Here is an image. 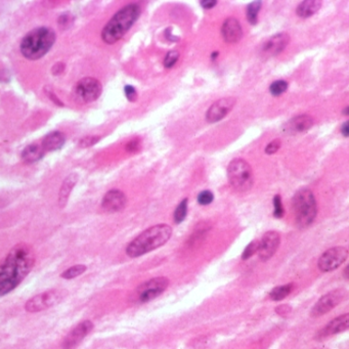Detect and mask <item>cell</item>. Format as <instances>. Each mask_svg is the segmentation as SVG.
<instances>
[{
    "label": "cell",
    "instance_id": "1",
    "mask_svg": "<svg viewBox=\"0 0 349 349\" xmlns=\"http://www.w3.org/2000/svg\"><path fill=\"white\" fill-rule=\"evenodd\" d=\"M35 253L27 244H18L0 263V297L15 290L35 264Z\"/></svg>",
    "mask_w": 349,
    "mask_h": 349
},
{
    "label": "cell",
    "instance_id": "2",
    "mask_svg": "<svg viewBox=\"0 0 349 349\" xmlns=\"http://www.w3.org/2000/svg\"><path fill=\"white\" fill-rule=\"evenodd\" d=\"M142 9L137 4H129L118 11L101 31V39L107 44L118 42L141 16Z\"/></svg>",
    "mask_w": 349,
    "mask_h": 349
},
{
    "label": "cell",
    "instance_id": "3",
    "mask_svg": "<svg viewBox=\"0 0 349 349\" xmlns=\"http://www.w3.org/2000/svg\"><path fill=\"white\" fill-rule=\"evenodd\" d=\"M172 236V228L167 224H157L136 237L126 248L128 256H143L165 245Z\"/></svg>",
    "mask_w": 349,
    "mask_h": 349
},
{
    "label": "cell",
    "instance_id": "4",
    "mask_svg": "<svg viewBox=\"0 0 349 349\" xmlns=\"http://www.w3.org/2000/svg\"><path fill=\"white\" fill-rule=\"evenodd\" d=\"M55 42V33L47 27H39L30 31L21 42L22 54L31 61L43 57Z\"/></svg>",
    "mask_w": 349,
    "mask_h": 349
},
{
    "label": "cell",
    "instance_id": "5",
    "mask_svg": "<svg viewBox=\"0 0 349 349\" xmlns=\"http://www.w3.org/2000/svg\"><path fill=\"white\" fill-rule=\"evenodd\" d=\"M293 208L296 223L300 228H305L315 221L318 214V206L310 190L302 189L295 194Z\"/></svg>",
    "mask_w": 349,
    "mask_h": 349
},
{
    "label": "cell",
    "instance_id": "6",
    "mask_svg": "<svg viewBox=\"0 0 349 349\" xmlns=\"http://www.w3.org/2000/svg\"><path fill=\"white\" fill-rule=\"evenodd\" d=\"M227 177L230 186L238 192L245 193L252 189L254 184L251 166L243 159L232 160L227 167Z\"/></svg>",
    "mask_w": 349,
    "mask_h": 349
},
{
    "label": "cell",
    "instance_id": "7",
    "mask_svg": "<svg viewBox=\"0 0 349 349\" xmlns=\"http://www.w3.org/2000/svg\"><path fill=\"white\" fill-rule=\"evenodd\" d=\"M169 281L166 277H155L137 287L135 298L138 302L146 303L160 296L168 287Z\"/></svg>",
    "mask_w": 349,
    "mask_h": 349
},
{
    "label": "cell",
    "instance_id": "8",
    "mask_svg": "<svg viewBox=\"0 0 349 349\" xmlns=\"http://www.w3.org/2000/svg\"><path fill=\"white\" fill-rule=\"evenodd\" d=\"M63 297L61 291L48 290L30 298L25 304V309L28 312L43 311L60 303Z\"/></svg>",
    "mask_w": 349,
    "mask_h": 349
},
{
    "label": "cell",
    "instance_id": "9",
    "mask_svg": "<svg viewBox=\"0 0 349 349\" xmlns=\"http://www.w3.org/2000/svg\"><path fill=\"white\" fill-rule=\"evenodd\" d=\"M101 83L91 77L81 79L75 87V95L82 102H92L101 94Z\"/></svg>",
    "mask_w": 349,
    "mask_h": 349
},
{
    "label": "cell",
    "instance_id": "10",
    "mask_svg": "<svg viewBox=\"0 0 349 349\" xmlns=\"http://www.w3.org/2000/svg\"><path fill=\"white\" fill-rule=\"evenodd\" d=\"M348 256V251L345 247H334L326 251L319 260V267L324 272H329L337 269Z\"/></svg>",
    "mask_w": 349,
    "mask_h": 349
},
{
    "label": "cell",
    "instance_id": "11",
    "mask_svg": "<svg viewBox=\"0 0 349 349\" xmlns=\"http://www.w3.org/2000/svg\"><path fill=\"white\" fill-rule=\"evenodd\" d=\"M345 296H346V292L341 289L334 290L326 294L317 302L315 306H313L311 310V316L317 318V317L326 315L327 312H329L334 307H336L345 298Z\"/></svg>",
    "mask_w": 349,
    "mask_h": 349
},
{
    "label": "cell",
    "instance_id": "12",
    "mask_svg": "<svg viewBox=\"0 0 349 349\" xmlns=\"http://www.w3.org/2000/svg\"><path fill=\"white\" fill-rule=\"evenodd\" d=\"M236 99L234 97H223L212 103L206 113V120L209 123H215L222 120L235 107Z\"/></svg>",
    "mask_w": 349,
    "mask_h": 349
},
{
    "label": "cell",
    "instance_id": "13",
    "mask_svg": "<svg viewBox=\"0 0 349 349\" xmlns=\"http://www.w3.org/2000/svg\"><path fill=\"white\" fill-rule=\"evenodd\" d=\"M281 238L276 231L270 230L263 235L262 239L258 242V250L257 253L259 258L262 261L270 259L276 252L278 246H280Z\"/></svg>",
    "mask_w": 349,
    "mask_h": 349
},
{
    "label": "cell",
    "instance_id": "14",
    "mask_svg": "<svg viewBox=\"0 0 349 349\" xmlns=\"http://www.w3.org/2000/svg\"><path fill=\"white\" fill-rule=\"evenodd\" d=\"M92 329L93 324L88 320L79 323L66 336L63 342V349H75L82 342V340L92 331Z\"/></svg>",
    "mask_w": 349,
    "mask_h": 349
},
{
    "label": "cell",
    "instance_id": "15",
    "mask_svg": "<svg viewBox=\"0 0 349 349\" xmlns=\"http://www.w3.org/2000/svg\"><path fill=\"white\" fill-rule=\"evenodd\" d=\"M290 41V36L287 33H278L267 39L261 47V54L266 57L277 55L281 53Z\"/></svg>",
    "mask_w": 349,
    "mask_h": 349
},
{
    "label": "cell",
    "instance_id": "16",
    "mask_svg": "<svg viewBox=\"0 0 349 349\" xmlns=\"http://www.w3.org/2000/svg\"><path fill=\"white\" fill-rule=\"evenodd\" d=\"M127 203L126 196L119 190H111L104 195L101 207L107 212H118L123 210Z\"/></svg>",
    "mask_w": 349,
    "mask_h": 349
},
{
    "label": "cell",
    "instance_id": "17",
    "mask_svg": "<svg viewBox=\"0 0 349 349\" xmlns=\"http://www.w3.org/2000/svg\"><path fill=\"white\" fill-rule=\"evenodd\" d=\"M222 38L227 43H237L243 36V30L240 22L236 18L226 19L221 27Z\"/></svg>",
    "mask_w": 349,
    "mask_h": 349
},
{
    "label": "cell",
    "instance_id": "18",
    "mask_svg": "<svg viewBox=\"0 0 349 349\" xmlns=\"http://www.w3.org/2000/svg\"><path fill=\"white\" fill-rule=\"evenodd\" d=\"M349 326V315L345 313L343 316H340L336 318L335 320L331 321L319 334L320 338H327L332 335H336L338 333L344 332L348 329Z\"/></svg>",
    "mask_w": 349,
    "mask_h": 349
},
{
    "label": "cell",
    "instance_id": "19",
    "mask_svg": "<svg viewBox=\"0 0 349 349\" xmlns=\"http://www.w3.org/2000/svg\"><path fill=\"white\" fill-rule=\"evenodd\" d=\"M313 125V119L309 115H300L291 119L286 125L284 130L287 133H301L309 130Z\"/></svg>",
    "mask_w": 349,
    "mask_h": 349
},
{
    "label": "cell",
    "instance_id": "20",
    "mask_svg": "<svg viewBox=\"0 0 349 349\" xmlns=\"http://www.w3.org/2000/svg\"><path fill=\"white\" fill-rule=\"evenodd\" d=\"M66 142V135L61 131H52L48 133L42 141V149L44 152H53L63 148Z\"/></svg>",
    "mask_w": 349,
    "mask_h": 349
},
{
    "label": "cell",
    "instance_id": "21",
    "mask_svg": "<svg viewBox=\"0 0 349 349\" xmlns=\"http://www.w3.org/2000/svg\"><path fill=\"white\" fill-rule=\"evenodd\" d=\"M78 182V176L76 173H72L64 181L62 188L60 190V195H59V205L61 208H64L68 202V199L71 194L73 188L76 186Z\"/></svg>",
    "mask_w": 349,
    "mask_h": 349
},
{
    "label": "cell",
    "instance_id": "22",
    "mask_svg": "<svg viewBox=\"0 0 349 349\" xmlns=\"http://www.w3.org/2000/svg\"><path fill=\"white\" fill-rule=\"evenodd\" d=\"M322 7V3L319 0H306L302 2L296 9V14L299 18L307 19L315 15Z\"/></svg>",
    "mask_w": 349,
    "mask_h": 349
},
{
    "label": "cell",
    "instance_id": "23",
    "mask_svg": "<svg viewBox=\"0 0 349 349\" xmlns=\"http://www.w3.org/2000/svg\"><path fill=\"white\" fill-rule=\"evenodd\" d=\"M44 156V150L39 145H29L22 152V159L25 163L38 162Z\"/></svg>",
    "mask_w": 349,
    "mask_h": 349
},
{
    "label": "cell",
    "instance_id": "24",
    "mask_svg": "<svg viewBox=\"0 0 349 349\" xmlns=\"http://www.w3.org/2000/svg\"><path fill=\"white\" fill-rule=\"evenodd\" d=\"M262 3L261 2H253L247 7L246 11V17L251 25H256L258 21V13L261 9Z\"/></svg>",
    "mask_w": 349,
    "mask_h": 349
},
{
    "label": "cell",
    "instance_id": "25",
    "mask_svg": "<svg viewBox=\"0 0 349 349\" xmlns=\"http://www.w3.org/2000/svg\"><path fill=\"white\" fill-rule=\"evenodd\" d=\"M292 288L293 286L291 284L289 285H285V286H280V287H276L274 288L270 294H269V297L274 300V301H280V300H283L284 298H286L291 292H292Z\"/></svg>",
    "mask_w": 349,
    "mask_h": 349
},
{
    "label": "cell",
    "instance_id": "26",
    "mask_svg": "<svg viewBox=\"0 0 349 349\" xmlns=\"http://www.w3.org/2000/svg\"><path fill=\"white\" fill-rule=\"evenodd\" d=\"M85 271H86V266L85 265H83V264L74 265L72 267L68 268L67 270H65L62 273V277L66 278V280H72V278H75V277L81 275Z\"/></svg>",
    "mask_w": 349,
    "mask_h": 349
},
{
    "label": "cell",
    "instance_id": "27",
    "mask_svg": "<svg viewBox=\"0 0 349 349\" xmlns=\"http://www.w3.org/2000/svg\"><path fill=\"white\" fill-rule=\"evenodd\" d=\"M188 214V199L183 200L174 211V221L176 223H182Z\"/></svg>",
    "mask_w": 349,
    "mask_h": 349
},
{
    "label": "cell",
    "instance_id": "28",
    "mask_svg": "<svg viewBox=\"0 0 349 349\" xmlns=\"http://www.w3.org/2000/svg\"><path fill=\"white\" fill-rule=\"evenodd\" d=\"M288 89V82L285 80H276L269 86V91L272 95L278 96Z\"/></svg>",
    "mask_w": 349,
    "mask_h": 349
},
{
    "label": "cell",
    "instance_id": "29",
    "mask_svg": "<svg viewBox=\"0 0 349 349\" xmlns=\"http://www.w3.org/2000/svg\"><path fill=\"white\" fill-rule=\"evenodd\" d=\"M285 211H284V207L282 204V199L280 195H276L273 198V216L275 218H281L283 217Z\"/></svg>",
    "mask_w": 349,
    "mask_h": 349
},
{
    "label": "cell",
    "instance_id": "30",
    "mask_svg": "<svg viewBox=\"0 0 349 349\" xmlns=\"http://www.w3.org/2000/svg\"><path fill=\"white\" fill-rule=\"evenodd\" d=\"M180 59V52L178 50H171L169 51L165 59H164V67L166 69H170L172 68L174 65L177 64V62Z\"/></svg>",
    "mask_w": 349,
    "mask_h": 349
},
{
    "label": "cell",
    "instance_id": "31",
    "mask_svg": "<svg viewBox=\"0 0 349 349\" xmlns=\"http://www.w3.org/2000/svg\"><path fill=\"white\" fill-rule=\"evenodd\" d=\"M213 199H214V196L210 191H203L198 196V202L200 205H203V206L211 204Z\"/></svg>",
    "mask_w": 349,
    "mask_h": 349
},
{
    "label": "cell",
    "instance_id": "32",
    "mask_svg": "<svg viewBox=\"0 0 349 349\" xmlns=\"http://www.w3.org/2000/svg\"><path fill=\"white\" fill-rule=\"evenodd\" d=\"M73 16L71 15V14H70V13H65V14H63L60 18H59V20H57V24L60 25V27L61 28H63V29H68L70 26H71L72 24H73Z\"/></svg>",
    "mask_w": 349,
    "mask_h": 349
},
{
    "label": "cell",
    "instance_id": "33",
    "mask_svg": "<svg viewBox=\"0 0 349 349\" xmlns=\"http://www.w3.org/2000/svg\"><path fill=\"white\" fill-rule=\"evenodd\" d=\"M257 250H258V241H254V242H252L251 244H249V245L247 246V248L245 249V251H244V253H243L242 258L243 259L250 258L252 255L257 253Z\"/></svg>",
    "mask_w": 349,
    "mask_h": 349
},
{
    "label": "cell",
    "instance_id": "34",
    "mask_svg": "<svg viewBox=\"0 0 349 349\" xmlns=\"http://www.w3.org/2000/svg\"><path fill=\"white\" fill-rule=\"evenodd\" d=\"M98 141H99V136H97V135L86 136V137L82 138L81 141L79 142V146L81 148H89V147L94 146Z\"/></svg>",
    "mask_w": 349,
    "mask_h": 349
},
{
    "label": "cell",
    "instance_id": "35",
    "mask_svg": "<svg viewBox=\"0 0 349 349\" xmlns=\"http://www.w3.org/2000/svg\"><path fill=\"white\" fill-rule=\"evenodd\" d=\"M281 148V141L280 139H274V141H272L271 143H269L266 148H265V153L267 155H272V154H275L278 149Z\"/></svg>",
    "mask_w": 349,
    "mask_h": 349
},
{
    "label": "cell",
    "instance_id": "36",
    "mask_svg": "<svg viewBox=\"0 0 349 349\" xmlns=\"http://www.w3.org/2000/svg\"><path fill=\"white\" fill-rule=\"evenodd\" d=\"M124 93L129 101H135L137 98V91L132 85H126L124 87Z\"/></svg>",
    "mask_w": 349,
    "mask_h": 349
},
{
    "label": "cell",
    "instance_id": "37",
    "mask_svg": "<svg viewBox=\"0 0 349 349\" xmlns=\"http://www.w3.org/2000/svg\"><path fill=\"white\" fill-rule=\"evenodd\" d=\"M139 148H141V142L137 138L132 139L126 145V151L129 153H135L139 150Z\"/></svg>",
    "mask_w": 349,
    "mask_h": 349
},
{
    "label": "cell",
    "instance_id": "38",
    "mask_svg": "<svg viewBox=\"0 0 349 349\" xmlns=\"http://www.w3.org/2000/svg\"><path fill=\"white\" fill-rule=\"evenodd\" d=\"M64 70H65V65H64L63 63H56V64L52 67V69H51V73H52L53 75L57 76V75H60V74L63 73Z\"/></svg>",
    "mask_w": 349,
    "mask_h": 349
},
{
    "label": "cell",
    "instance_id": "39",
    "mask_svg": "<svg viewBox=\"0 0 349 349\" xmlns=\"http://www.w3.org/2000/svg\"><path fill=\"white\" fill-rule=\"evenodd\" d=\"M200 5L203 9L209 10L214 8L217 5V2L216 0H210V2H209V0H202V2H200Z\"/></svg>",
    "mask_w": 349,
    "mask_h": 349
},
{
    "label": "cell",
    "instance_id": "40",
    "mask_svg": "<svg viewBox=\"0 0 349 349\" xmlns=\"http://www.w3.org/2000/svg\"><path fill=\"white\" fill-rule=\"evenodd\" d=\"M46 93H47V96L56 104V106H61V107H63L64 106V104H63V102L56 97V95L51 91V90H49V91H46Z\"/></svg>",
    "mask_w": 349,
    "mask_h": 349
},
{
    "label": "cell",
    "instance_id": "41",
    "mask_svg": "<svg viewBox=\"0 0 349 349\" xmlns=\"http://www.w3.org/2000/svg\"><path fill=\"white\" fill-rule=\"evenodd\" d=\"M341 133L343 134L344 137H348V134H349V125H348V121L344 122L343 125L341 126Z\"/></svg>",
    "mask_w": 349,
    "mask_h": 349
},
{
    "label": "cell",
    "instance_id": "42",
    "mask_svg": "<svg viewBox=\"0 0 349 349\" xmlns=\"http://www.w3.org/2000/svg\"><path fill=\"white\" fill-rule=\"evenodd\" d=\"M218 55H219V52L214 51V52L211 54V59H212V61H215V59H216Z\"/></svg>",
    "mask_w": 349,
    "mask_h": 349
},
{
    "label": "cell",
    "instance_id": "43",
    "mask_svg": "<svg viewBox=\"0 0 349 349\" xmlns=\"http://www.w3.org/2000/svg\"><path fill=\"white\" fill-rule=\"evenodd\" d=\"M348 111H349V108H348V107H346V108H345V109H344V111H343V114H344V115H346V116H347V115H348V114H349V113H348Z\"/></svg>",
    "mask_w": 349,
    "mask_h": 349
}]
</instances>
